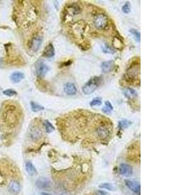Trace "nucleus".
I'll return each mask as SVG.
<instances>
[{"mask_svg": "<svg viewBox=\"0 0 173 195\" xmlns=\"http://www.w3.org/2000/svg\"><path fill=\"white\" fill-rule=\"evenodd\" d=\"M44 126L45 127V131L47 133H51L55 130V127L49 121L45 120L44 122Z\"/></svg>", "mask_w": 173, "mask_h": 195, "instance_id": "nucleus-20", "label": "nucleus"}, {"mask_svg": "<svg viewBox=\"0 0 173 195\" xmlns=\"http://www.w3.org/2000/svg\"><path fill=\"white\" fill-rule=\"evenodd\" d=\"M113 111V106L109 101H106L105 102V107L102 109V111L105 113H109Z\"/></svg>", "mask_w": 173, "mask_h": 195, "instance_id": "nucleus-21", "label": "nucleus"}, {"mask_svg": "<svg viewBox=\"0 0 173 195\" xmlns=\"http://www.w3.org/2000/svg\"><path fill=\"white\" fill-rule=\"evenodd\" d=\"M36 187L40 189H48L52 187L51 181L45 177H40L36 181Z\"/></svg>", "mask_w": 173, "mask_h": 195, "instance_id": "nucleus-5", "label": "nucleus"}, {"mask_svg": "<svg viewBox=\"0 0 173 195\" xmlns=\"http://www.w3.org/2000/svg\"><path fill=\"white\" fill-rule=\"evenodd\" d=\"M97 134L100 139H105L110 135V131L108 127L105 126H101L97 129Z\"/></svg>", "mask_w": 173, "mask_h": 195, "instance_id": "nucleus-11", "label": "nucleus"}, {"mask_svg": "<svg viewBox=\"0 0 173 195\" xmlns=\"http://www.w3.org/2000/svg\"><path fill=\"white\" fill-rule=\"evenodd\" d=\"M139 75V66H132L127 71L125 77L128 82H134Z\"/></svg>", "mask_w": 173, "mask_h": 195, "instance_id": "nucleus-4", "label": "nucleus"}, {"mask_svg": "<svg viewBox=\"0 0 173 195\" xmlns=\"http://www.w3.org/2000/svg\"><path fill=\"white\" fill-rule=\"evenodd\" d=\"M8 191L12 195H17L20 192V185L16 181H11L8 185Z\"/></svg>", "mask_w": 173, "mask_h": 195, "instance_id": "nucleus-8", "label": "nucleus"}, {"mask_svg": "<svg viewBox=\"0 0 173 195\" xmlns=\"http://www.w3.org/2000/svg\"><path fill=\"white\" fill-rule=\"evenodd\" d=\"M0 64H1V61H0Z\"/></svg>", "mask_w": 173, "mask_h": 195, "instance_id": "nucleus-31", "label": "nucleus"}, {"mask_svg": "<svg viewBox=\"0 0 173 195\" xmlns=\"http://www.w3.org/2000/svg\"><path fill=\"white\" fill-rule=\"evenodd\" d=\"M2 121L9 127L15 126L20 118V111L18 108L12 103L5 104L1 109Z\"/></svg>", "mask_w": 173, "mask_h": 195, "instance_id": "nucleus-1", "label": "nucleus"}, {"mask_svg": "<svg viewBox=\"0 0 173 195\" xmlns=\"http://www.w3.org/2000/svg\"><path fill=\"white\" fill-rule=\"evenodd\" d=\"M114 67V61H105L102 63L101 68L102 72L105 73H108L113 69Z\"/></svg>", "mask_w": 173, "mask_h": 195, "instance_id": "nucleus-16", "label": "nucleus"}, {"mask_svg": "<svg viewBox=\"0 0 173 195\" xmlns=\"http://www.w3.org/2000/svg\"><path fill=\"white\" fill-rule=\"evenodd\" d=\"M130 32L132 33L135 40H136L138 42H140V40H141V36H140V33L139 31H138L137 30H135L134 29H132L130 30Z\"/></svg>", "mask_w": 173, "mask_h": 195, "instance_id": "nucleus-24", "label": "nucleus"}, {"mask_svg": "<svg viewBox=\"0 0 173 195\" xmlns=\"http://www.w3.org/2000/svg\"><path fill=\"white\" fill-rule=\"evenodd\" d=\"M42 42V39L40 37H35L32 39L30 43V50L32 51H37L40 48V47L41 46Z\"/></svg>", "mask_w": 173, "mask_h": 195, "instance_id": "nucleus-10", "label": "nucleus"}, {"mask_svg": "<svg viewBox=\"0 0 173 195\" xmlns=\"http://www.w3.org/2000/svg\"><path fill=\"white\" fill-rule=\"evenodd\" d=\"M95 195H110V193L108 192L105 191H101V190H99L97 191L95 193Z\"/></svg>", "mask_w": 173, "mask_h": 195, "instance_id": "nucleus-29", "label": "nucleus"}, {"mask_svg": "<svg viewBox=\"0 0 173 195\" xmlns=\"http://www.w3.org/2000/svg\"><path fill=\"white\" fill-rule=\"evenodd\" d=\"M3 93V94H5V96H13L17 94V92L15 91V90L12 89H7L5 90H4Z\"/></svg>", "mask_w": 173, "mask_h": 195, "instance_id": "nucleus-25", "label": "nucleus"}, {"mask_svg": "<svg viewBox=\"0 0 173 195\" xmlns=\"http://www.w3.org/2000/svg\"><path fill=\"white\" fill-rule=\"evenodd\" d=\"M101 104H102V100L101 98H99L93 99V100L90 102V106L92 107L101 106Z\"/></svg>", "mask_w": 173, "mask_h": 195, "instance_id": "nucleus-26", "label": "nucleus"}, {"mask_svg": "<svg viewBox=\"0 0 173 195\" xmlns=\"http://www.w3.org/2000/svg\"><path fill=\"white\" fill-rule=\"evenodd\" d=\"M40 195H53V194H49V193H40Z\"/></svg>", "mask_w": 173, "mask_h": 195, "instance_id": "nucleus-30", "label": "nucleus"}, {"mask_svg": "<svg viewBox=\"0 0 173 195\" xmlns=\"http://www.w3.org/2000/svg\"><path fill=\"white\" fill-rule=\"evenodd\" d=\"M131 124H132V122L130 121H128L127 120H123L119 122V127L120 128H122V129H125V128H127L129 127Z\"/></svg>", "mask_w": 173, "mask_h": 195, "instance_id": "nucleus-23", "label": "nucleus"}, {"mask_svg": "<svg viewBox=\"0 0 173 195\" xmlns=\"http://www.w3.org/2000/svg\"><path fill=\"white\" fill-rule=\"evenodd\" d=\"M101 82V78L100 77H94L90 80H89L82 87V91L84 94L86 95L92 94L99 87Z\"/></svg>", "mask_w": 173, "mask_h": 195, "instance_id": "nucleus-2", "label": "nucleus"}, {"mask_svg": "<svg viewBox=\"0 0 173 195\" xmlns=\"http://www.w3.org/2000/svg\"><path fill=\"white\" fill-rule=\"evenodd\" d=\"M49 68L43 62H39L36 66V72L37 75L40 78H42L48 73Z\"/></svg>", "mask_w": 173, "mask_h": 195, "instance_id": "nucleus-7", "label": "nucleus"}, {"mask_svg": "<svg viewBox=\"0 0 173 195\" xmlns=\"http://www.w3.org/2000/svg\"><path fill=\"white\" fill-rule=\"evenodd\" d=\"M125 183L130 191L136 193L140 194L141 192V185L140 183L137 182V181L134 180H130V179H126L125 181Z\"/></svg>", "mask_w": 173, "mask_h": 195, "instance_id": "nucleus-6", "label": "nucleus"}, {"mask_svg": "<svg viewBox=\"0 0 173 195\" xmlns=\"http://www.w3.org/2000/svg\"><path fill=\"white\" fill-rule=\"evenodd\" d=\"M122 11L123 12L127 14L130 11V4L128 2H126L122 7Z\"/></svg>", "mask_w": 173, "mask_h": 195, "instance_id": "nucleus-27", "label": "nucleus"}, {"mask_svg": "<svg viewBox=\"0 0 173 195\" xmlns=\"http://www.w3.org/2000/svg\"><path fill=\"white\" fill-rule=\"evenodd\" d=\"M31 106L32 111L33 112H38V111H42L44 109V107L43 106H40V104L37 103L35 102H31Z\"/></svg>", "mask_w": 173, "mask_h": 195, "instance_id": "nucleus-19", "label": "nucleus"}, {"mask_svg": "<svg viewBox=\"0 0 173 195\" xmlns=\"http://www.w3.org/2000/svg\"><path fill=\"white\" fill-rule=\"evenodd\" d=\"M99 187L101 189L108 190V191H114V189H115L114 185L110 183H101V185H99Z\"/></svg>", "mask_w": 173, "mask_h": 195, "instance_id": "nucleus-22", "label": "nucleus"}, {"mask_svg": "<svg viewBox=\"0 0 173 195\" xmlns=\"http://www.w3.org/2000/svg\"><path fill=\"white\" fill-rule=\"evenodd\" d=\"M102 50H103V51L105 52V53H106V54H114V51H113V50H111V47L108 46H107V45H105V47H103V49H102Z\"/></svg>", "mask_w": 173, "mask_h": 195, "instance_id": "nucleus-28", "label": "nucleus"}, {"mask_svg": "<svg viewBox=\"0 0 173 195\" xmlns=\"http://www.w3.org/2000/svg\"><path fill=\"white\" fill-rule=\"evenodd\" d=\"M25 170L28 174L31 176H35V175L37 174V170L36 168L35 167L33 164L29 161H27L25 163Z\"/></svg>", "mask_w": 173, "mask_h": 195, "instance_id": "nucleus-14", "label": "nucleus"}, {"mask_svg": "<svg viewBox=\"0 0 173 195\" xmlns=\"http://www.w3.org/2000/svg\"><path fill=\"white\" fill-rule=\"evenodd\" d=\"M30 137L33 141H36L40 139L42 137V131L38 127L31 128L30 131Z\"/></svg>", "mask_w": 173, "mask_h": 195, "instance_id": "nucleus-15", "label": "nucleus"}, {"mask_svg": "<svg viewBox=\"0 0 173 195\" xmlns=\"http://www.w3.org/2000/svg\"><path fill=\"white\" fill-rule=\"evenodd\" d=\"M93 23L98 30H105L108 25V19L106 15L102 13L97 14L93 19Z\"/></svg>", "mask_w": 173, "mask_h": 195, "instance_id": "nucleus-3", "label": "nucleus"}, {"mask_svg": "<svg viewBox=\"0 0 173 195\" xmlns=\"http://www.w3.org/2000/svg\"><path fill=\"white\" fill-rule=\"evenodd\" d=\"M120 172L125 177H130L133 174V169L130 165L123 163L120 165Z\"/></svg>", "mask_w": 173, "mask_h": 195, "instance_id": "nucleus-9", "label": "nucleus"}, {"mask_svg": "<svg viewBox=\"0 0 173 195\" xmlns=\"http://www.w3.org/2000/svg\"><path fill=\"white\" fill-rule=\"evenodd\" d=\"M55 48L52 44H49L45 47L43 51V56L46 58H51L55 55Z\"/></svg>", "mask_w": 173, "mask_h": 195, "instance_id": "nucleus-13", "label": "nucleus"}, {"mask_svg": "<svg viewBox=\"0 0 173 195\" xmlns=\"http://www.w3.org/2000/svg\"><path fill=\"white\" fill-rule=\"evenodd\" d=\"M64 92L68 95H75L77 92V89L75 85L72 83H68L65 85L64 86Z\"/></svg>", "mask_w": 173, "mask_h": 195, "instance_id": "nucleus-12", "label": "nucleus"}, {"mask_svg": "<svg viewBox=\"0 0 173 195\" xmlns=\"http://www.w3.org/2000/svg\"><path fill=\"white\" fill-rule=\"evenodd\" d=\"M24 78V74L20 72H15L11 74V79L13 83H18Z\"/></svg>", "mask_w": 173, "mask_h": 195, "instance_id": "nucleus-17", "label": "nucleus"}, {"mask_svg": "<svg viewBox=\"0 0 173 195\" xmlns=\"http://www.w3.org/2000/svg\"><path fill=\"white\" fill-rule=\"evenodd\" d=\"M125 96L130 99H134L138 96V93L132 88H127L124 91Z\"/></svg>", "mask_w": 173, "mask_h": 195, "instance_id": "nucleus-18", "label": "nucleus"}]
</instances>
